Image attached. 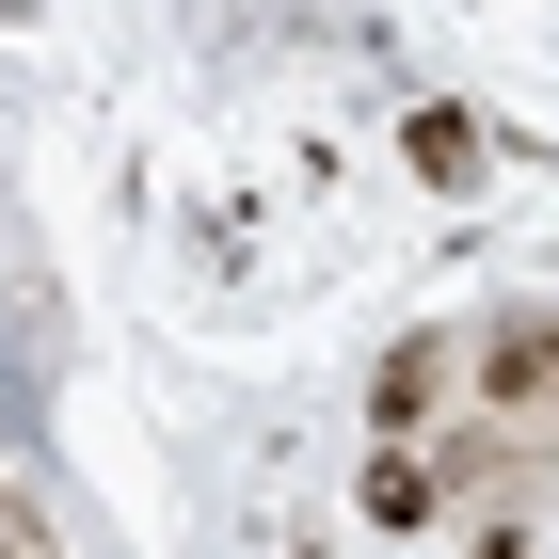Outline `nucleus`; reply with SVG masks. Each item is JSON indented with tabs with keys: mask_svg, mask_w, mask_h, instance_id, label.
<instances>
[{
	"mask_svg": "<svg viewBox=\"0 0 559 559\" xmlns=\"http://www.w3.org/2000/svg\"><path fill=\"white\" fill-rule=\"evenodd\" d=\"M368 512H384V527L431 512V464H416V448H384V464H368Z\"/></svg>",
	"mask_w": 559,
	"mask_h": 559,
	"instance_id": "nucleus-2",
	"label": "nucleus"
},
{
	"mask_svg": "<svg viewBox=\"0 0 559 559\" xmlns=\"http://www.w3.org/2000/svg\"><path fill=\"white\" fill-rule=\"evenodd\" d=\"M559 368V320H512V336H496V384H544Z\"/></svg>",
	"mask_w": 559,
	"mask_h": 559,
	"instance_id": "nucleus-3",
	"label": "nucleus"
},
{
	"mask_svg": "<svg viewBox=\"0 0 559 559\" xmlns=\"http://www.w3.org/2000/svg\"><path fill=\"white\" fill-rule=\"evenodd\" d=\"M400 144H416V176H448V192H464V176H479V129H464V112H416V129H400Z\"/></svg>",
	"mask_w": 559,
	"mask_h": 559,
	"instance_id": "nucleus-1",
	"label": "nucleus"
}]
</instances>
